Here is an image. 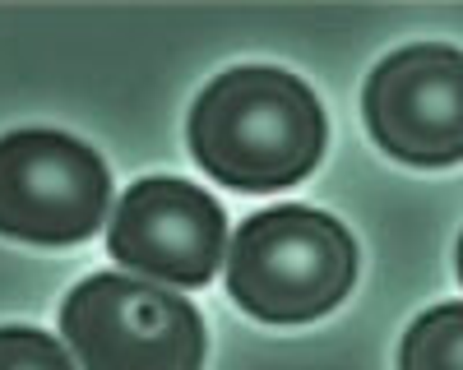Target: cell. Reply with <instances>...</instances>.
Returning <instances> with one entry per match:
<instances>
[{"label":"cell","mask_w":463,"mask_h":370,"mask_svg":"<svg viewBox=\"0 0 463 370\" xmlns=\"http://www.w3.org/2000/svg\"><path fill=\"white\" fill-rule=\"evenodd\" d=\"M107 245L130 273L172 287H204L222 264L227 217L200 185L176 176H148L121 195Z\"/></svg>","instance_id":"obj_6"},{"label":"cell","mask_w":463,"mask_h":370,"mask_svg":"<svg viewBox=\"0 0 463 370\" xmlns=\"http://www.w3.org/2000/svg\"><path fill=\"white\" fill-rule=\"evenodd\" d=\"M0 370H74L52 333L0 328Z\"/></svg>","instance_id":"obj_8"},{"label":"cell","mask_w":463,"mask_h":370,"mask_svg":"<svg viewBox=\"0 0 463 370\" xmlns=\"http://www.w3.org/2000/svg\"><path fill=\"white\" fill-rule=\"evenodd\" d=\"M454 264H458V282H463V236H458V254H454Z\"/></svg>","instance_id":"obj_9"},{"label":"cell","mask_w":463,"mask_h":370,"mask_svg":"<svg viewBox=\"0 0 463 370\" xmlns=\"http://www.w3.org/2000/svg\"><path fill=\"white\" fill-rule=\"evenodd\" d=\"M61 333L84 370H200L204 324L185 296L93 273L65 296Z\"/></svg>","instance_id":"obj_3"},{"label":"cell","mask_w":463,"mask_h":370,"mask_svg":"<svg viewBox=\"0 0 463 370\" xmlns=\"http://www.w3.org/2000/svg\"><path fill=\"white\" fill-rule=\"evenodd\" d=\"M190 153L232 190H283L320 162L325 111L288 69H227L190 111Z\"/></svg>","instance_id":"obj_1"},{"label":"cell","mask_w":463,"mask_h":370,"mask_svg":"<svg viewBox=\"0 0 463 370\" xmlns=\"http://www.w3.org/2000/svg\"><path fill=\"white\" fill-rule=\"evenodd\" d=\"M399 370H463V306L427 310L403 338Z\"/></svg>","instance_id":"obj_7"},{"label":"cell","mask_w":463,"mask_h":370,"mask_svg":"<svg viewBox=\"0 0 463 370\" xmlns=\"http://www.w3.org/2000/svg\"><path fill=\"white\" fill-rule=\"evenodd\" d=\"M366 125L390 158L445 167L463 158V51L417 42L384 56L362 93Z\"/></svg>","instance_id":"obj_5"},{"label":"cell","mask_w":463,"mask_h":370,"mask_svg":"<svg viewBox=\"0 0 463 370\" xmlns=\"http://www.w3.org/2000/svg\"><path fill=\"white\" fill-rule=\"evenodd\" d=\"M111 180L89 143L61 130L0 139V232L33 245H74L98 232Z\"/></svg>","instance_id":"obj_4"},{"label":"cell","mask_w":463,"mask_h":370,"mask_svg":"<svg viewBox=\"0 0 463 370\" xmlns=\"http://www.w3.org/2000/svg\"><path fill=\"white\" fill-rule=\"evenodd\" d=\"M357 278V245L343 222L316 208L250 213L227 259V291L264 324H306L334 310Z\"/></svg>","instance_id":"obj_2"}]
</instances>
